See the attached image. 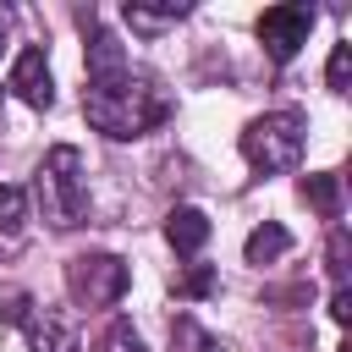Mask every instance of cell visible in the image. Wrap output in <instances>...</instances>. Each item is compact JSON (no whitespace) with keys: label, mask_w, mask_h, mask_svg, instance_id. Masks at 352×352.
<instances>
[{"label":"cell","mask_w":352,"mask_h":352,"mask_svg":"<svg viewBox=\"0 0 352 352\" xmlns=\"http://www.w3.org/2000/svg\"><path fill=\"white\" fill-rule=\"evenodd\" d=\"M170 352H220V341H214L192 314H176V319H170Z\"/></svg>","instance_id":"obj_13"},{"label":"cell","mask_w":352,"mask_h":352,"mask_svg":"<svg viewBox=\"0 0 352 352\" xmlns=\"http://www.w3.org/2000/svg\"><path fill=\"white\" fill-rule=\"evenodd\" d=\"M110 341H116L121 352H143V341H138V336H132L126 324H116V330H110Z\"/></svg>","instance_id":"obj_20"},{"label":"cell","mask_w":352,"mask_h":352,"mask_svg":"<svg viewBox=\"0 0 352 352\" xmlns=\"http://www.w3.org/2000/svg\"><path fill=\"white\" fill-rule=\"evenodd\" d=\"M346 258H352V242H346V231L336 226V231H330V253H324V264H330V280H336V286H346Z\"/></svg>","instance_id":"obj_18"},{"label":"cell","mask_w":352,"mask_h":352,"mask_svg":"<svg viewBox=\"0 0 352 352\" xmlns=\"http://www.w3.org/2000/svg\"><path fill=\"white\" fill-rule=\"evenodd\" d=\"M126 286H132V270L116 253H77L66 264V292L82 308H116L126 297Z\"/></svg>","instance_id":"obj_4"},{"label":"cell","mask_w":352,"mask_h":352,"mask_svg":"<svg viewBox=\"0 0 352 352\" xmlns=\"http://www.w3.org/2000/svg\"><path fill=\"white\" fill-rule=\"evenodd\" d=\"M330 319H336V324L352 319V292H346V286H336V297H330Z\"/></svg>","instance_id":"obj_19"},{"label":"cell","mask_w":352,"mask_h":352,"mask_svg":"<svg viewBox=\"0 0 352 352\" xmlns=\"http://www.w3.org/2000/svg\"><path fill=\"white\" fill-rule=\"evenodd\" d=\"M165 242H170L182 258H192V253L209 242V214H204V209H192V204L170 209V214H165Z\"/></svg>","instance_id":"obj_8"},{"label":"cell","mask_w":352,"mask_h":352,"mask_svg":"<svg viewBox=\"0 0 352 352\" xmlns=\"http://www.w3.org/2000/svg\"><path fill=\"white\" fill-rule=\"evenodd\" d=\"M82 116L94 121V132H104L110 143H126V138H143L154 132L165 116H170V99L154 88V77L143 72H116V77H99L82 88Z\"/></svg>","instance_id":"obj_1"},{"label":"cell","mask_w":352,"mask_h":352,"mask_svg":"<svg viewBox=\"0 0 352 352\" xmlns=\"http://www.w3.org/2000/svg\"><path fill=\"white\" fill-rule=\"evenodd\" d=\"M0 319H6V324H28V319H33V297H28L22 286H6V292H0Z\"/></svg>","instance_id":"obj_17"},{"label":"cell","mask_w":352,"mask_h":352,"mask_svg":"<svg viewBox=\"0 0 352 352\" xmlns=\"http://www.w3.org/2000/svg\"><path fill=\"white\" fill-rule=\"evenodd\" d=\"M336 352H352V346H336Z\"/></svg>","instance_id":"obj_21"},{"label":"cell","mask_w":352,"mask_h":352,"mask_svg":"<svg viewBox=\"0 0 352 352\" xmlns=\"http://www.w3.org/2000/svg\"><path fill=\"white\" fill-rule=\"evenodd\" d=\"M28 336H33V352H77V330L60 319V314H33L28 319Z\"/></svg>","instance_id":"obj_9"},{"label":"cell","mask_w":352,"mask_h":352,"mask_svg":"<svg viewBox=\"0 0 352 352\" xmlns=\"http://www.w3.org/2000/svg\"><path fill=\"white\" fill-rule=\"evenodd\" d=\"M187 16V6H143V0H126V22H132V33H165V28H176Z\"/></svg>","instance_id":"obj_10"},{"label":"cell","mask_w":352,"mask_h":352,"mask_svg":"<svg viewBox=\"0 0 352 352\" xmlns=\"http://www.w3.org/2000/svg\"><path fill=\"white\" fill-rule=\"evenodd\" d=\"M346 82H352V44H336L330 50V66H324V88L330 94H346Z\"/></svg>","instance_id":"obj_16"},{"label":"cell","mask_w":352,"mask_h":352,"mask_svg":"<svg viewBox=\"0 0 352 352\" xmlns=\"http://www.w3.org/2000/svg\"><path fill=\"white\" fill-rule=\"evenodd\" d=\"M82 28H88V82L116 77V72L132 66V60H126V44H121L110 28H94V11H82Z\"/></svg>","instance_id":"obj_7"},{"label":"cell","mask_w":352,"mask_h":352,"mask_svg":"<svg viewBox=\"0 0 352 352\" xmlns=\"http://www.w3.org/2000/svg\"><path fill=\"white\" fill-rule=\"evenodd\" d=\"M302 143H308V116L302 110H270V116L242 126V160L264 176L292 170L302 160Z\"/></svg>","instance_id":"obj_3"},{"label":"cell","mask_w":352,"mask_h":352,"mask_svg":"<svg viewBox=\"0 0 352 352\" xmlns=\"http://www.w3.org/2000/svg\"><path fill=\"white\" fill-rule=\"evenodd\" d=\"M6 88H11L22 104H33V110H50V104H55L50 60H44V50H38V44H28V50L11 60V77H6Z\"/></svg>","instance_id":"obj_6"},{"label":"cell","mask_w":352,"mask_h":352,"mask_svg":"<svg viewBox=\"0 0 352 352\" xmlns=\"http://www.w3.org/2000/svg\"><path fill=\"white\" fill-rule=\"evenodd\" d=\"M308 33H314V6H302V0L270 6V11L258 16V44L270 50V60H275V66H286V60L308 44Z\"/></svg>","instance_id":"obj_5"},{"label":"cell","mask_w":352,"mask_h":352,"mask_svg":"<svg viewBox=\"0 0 352 352\" xmlns=\"http://www.w3.org/2000/svg\"><path fill=\"white\" fill-rule=\"evenodd\" d=\"M33 192H38V209L50 226L72 231L88 220V170H82V154L72 143H55L33 176Z\"/></svg>","instance_id":"obj_2"},{"label":"cell","mask_w":352,"mask_h":352,"mask_svg":"<svg viewBox=\"0 0 352 352\" xmlns=\"http://www.w3.org/2000/svg\"><path fill=\"white\" fill-rule=\"evenodd\" d=\"M28 226V192L22 187H11V182H0V231L6 236H16Z\"/></svg>","instance_id":"obj_14"},{"label":"cell","mask_w":352,"mask_h":352,"mask_svg":"<svg viewBox=\"0 0 352 352\" xmlns=\"http://www.w3.org/2000/svg\"><path fill=\"white\" fill-rule=\"evenodd\" d=\"M242 253H248V264H275L280 253H292V231H286V226H275V220H264V226L248 236V248H242Z\"/></svg>","instance_id":"obj_12"},{"label":"cell","mask_w":352,"mask_h":352,"mask_svg":"<svg viewBox=\"0 0 352 352\" xmlns=\"http://www.w3.org/2000/svg\"><path fill=\"white\" fill-rule=\"evenodd\" d=\"M302 198H308L324 220H341V176H336V170H314V176H302Z\"/></svg>","instance_id":"obj_11"},{"label":"cell","mask_w":352,"mask_h":352,"mask_svg":"<svg viewBox=\"0 0 352 352\" xmlns=\"http://www.w3.org/2000/svg\"><path fill=\"white\" fill-rule=\"evenodd\" d=\"M0 44H6V38H0Z\"/></svg>","instance_id":"obj_22"},{"label":"cell","mask_w":352,"mask_h":352,"mask_svg":"<svg viewBox=\"0 0 352 352\" xmlns=\"http://www.w3.org/2000/svg\"><path fill=\"white\" fill-rule=\"evenodd\" d=\"M214 292V264H187L182 275H176V297H209Z\"/></svg>","instance_id":"obj_15"}]
</instances>
